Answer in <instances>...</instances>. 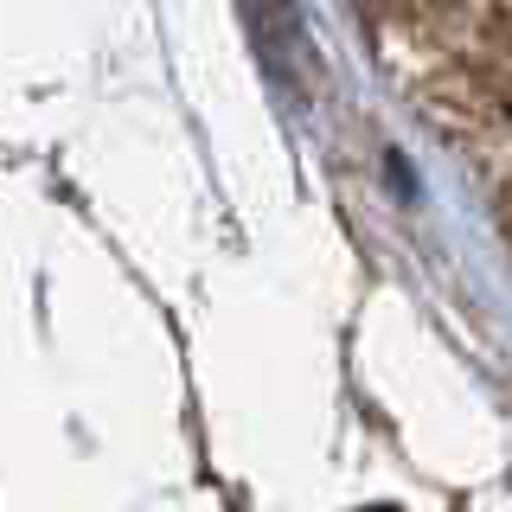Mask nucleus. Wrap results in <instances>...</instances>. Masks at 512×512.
I'll return each mask as SVG.
<instances>
[{
	"label": "nucleus",
	"mask_w": 512,
	"mask_h": 512,
	"mask_svg": "<svg viewBox=\"0 0 512 512\" xmlns=\"http://www.w3.org/2000/svg\"><path fill=\"white\" fill-rule=\"evenodd\" d=\"M250 20V45L288 90H308L301 77H314V45H308V20H301V0H244Z\"/></svg>",
	"instance_id": "nucleus-1"
},
{
	"label": "nucleus",
	"mask_w": 512,
	"mask_h": 512,
	"mask_svg": "<svg viewBox=\"0 0 512 512\" xmlns=\"http://www.w3.org/2000/svg\"><path fill=\"white\" fill-rule=\"evenodd\" d=\"M372 512H391V506H372Z\"/></svg>",
	"instance_id": "nucleus-2"
}]
</instances>
